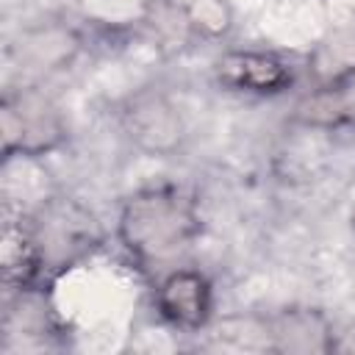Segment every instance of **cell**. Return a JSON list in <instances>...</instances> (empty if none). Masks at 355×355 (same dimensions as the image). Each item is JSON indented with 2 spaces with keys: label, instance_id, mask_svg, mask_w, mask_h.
Returning <instances> with one entry per match:
<instances>
[{
  "label": "cell",
  "instance_id": "52a82bcc",
  "mask_svg": "<svg viewBox=\"0 0 355 355\" xmlns=\"http://www.w3.org/2000/svg\"><path fill=\"white\" fill-rule=\"evenodd\" d=\"M352 114V103L344 92L338 89H324L313 97H308L302 105H300V116L305 122H338L344 116Z\"/></svg>",
  "mask_w": 355,
  "mask_h": 355
},
{
  "label": "cell",
  "instance_id": "ba28073f",
  "mask_svg": "<svg viewBox=\"0 0 355 355\" xmlns=\"http://www.w3.org/2000/svg\"><path fill=\"white\" fill-rule=\"evenodd\" d=\"M191 22L205 25L211 31H225L227 28V11L219 0H197L191 6Z\"/></svg>",
  "mask_w": 355,
  "mask_h": 355
},
{
  "label": "cell",
  "instance_id": "8992f818",
  "mask_svg": "<svg viewBox=\"0 0 355 355\" xmlns=\"http://www.w3.org/2000/svg\"><path fill=\"white\" fill-rule=\"evenodd\" d=\"M42 252L36 244V236L31 227L22 222L6 219L3 222V236H0V269H3V283L8 288H28L33 277L42 269Z\"/></svg>",
  "mask_w": 355,
  "mask_h": 355
},
{
  "label": "cell",
  "instance_id": "277c9868",
  "mask_svg": "<svg viewBox=\"0 0 355 355\" xmlns=\"http://www.w3.org/2000/svg\"><path fill=\"white\" fill-rule=\"evenodd\" d=\"M216 75L230 89L258 94L283 92L291 83V69L269 53H227L219 58Z\"/></svg>",
  "mask_w": 355,
  "mask_h": 355
},
{
  "label": "cell",
  "instance_id": "6da1fadb",
  "mask_svg": "<svg viewBox=\"0 0 355 355\" xmlns=\"http://www.w3.org/2000/svg\"><path fill=\"white\" fill-rule=\"evenodd\" d=\"M197 233L194 200L169 186L133 194L119 214V239L141 261H166L189 247Z\"/></svg>",
  "mask_w": 355,
  "mask_h": 355
},
{
  "label": "cell",
  "instance_id": "9c48e42d",
  "mask_svg": "<svg viewBox=\"0 0 355 355\" xmlns=\"http://www.w3.org/2000/svg\"><path fill=\"white\" fill-rule=\"evenodd\" d=\"M352 227H355V205H352Z\"/></svg>",
  "mask_w": 355,
  "mask_h": 355
},
{
  "label": "cell",
  "instance_id": "7a4b0ae2",
  "mask_svg": "<svg viewBox=\"0 0 355 355\" xmlns=\"http://www.w3.org/2000/svg\"><path fill=\"white\" fill-rule=\"evenodd\" d=\"M0 136L6 155H39L44 150H53L64 139V122L44 94L25 89L3 100Z\"/></svg>",
  "mask_w": 355,
  "mask_h": 355
},
{
  "label": "cell",
  "instance_id": "5b68a950",
  "mask_svg": "<svg viewBox=\"0 0 355 355\" xmlns=\"http://www.w3.org/2000/svg\"><path fill=\"white\" fill-rule=\"evenodd\" d=\"M269 349L277 352H330L333 333L322 313L294 308L266 322Z\"/></svg>",
  "mask_w": 355,
  "mask_h": 355
},
{
  "label": "cell",
  "instance_id": "3957f363",
  "mask_svg": "<svg viewBox=\"0 0 355 355\" xmlns=\"http://www.w3.org/2000/svg\"><path fill=\"white\" fill-rule=\"evenodd\" d=\"M155 302L166 322L175 327L197 330L208 322L211 313V286L200 272L178 269L161 280Z\"/></svg>",
  "mask_w": 355,
  "mask_h": 355
}]
</instances>
